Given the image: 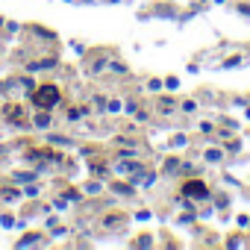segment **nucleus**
Wrapping results in <instances>:
<instances>
[]
</instances>
